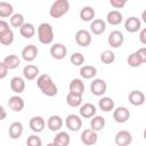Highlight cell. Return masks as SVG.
<instances>
[{
  "label": "cell",
  "mask_w": 146,
  "mask_h": 146,
  "mask_svg": "<svg viewBox=\"0 0 146 146\" xmlns=\"http://www.w3.org/2000/svg\"><path fill=\"white\" fill-rule=\"evenodd\" d=\"M36 86L41 90V92L48 97H54L58 94V88L56 83L52 81L51 76L49 74H41L38 75L36 79Z\"/></svg>",
  "instance_id": "1"
},
{
  "label": "cell",
  "mask_w": 146,
  "mask_h": 146,
  "mask_svg": "<svg viewBox=\"0 0 146 146\" xmlns=\"http://www.w3.org/2000/svg\"><path fill=\"white\" fill-rule=\"evenodd\" d=\"M38 39L42 44H50L54 41V29L49 23H41L38 26Z\"/></svg>",
  "instance_id": "2"
},
{
  "label": "cell",
  "mask_w": 146,
  "mask_h": 146,
  "mask_svg": "<svg viewBox=\"0 0 146 146\" xmlns=\"http://www.w3.org/2000/svg\"><path fill=\"white\" fill-rule=\"evenodd\" d=\"M70 10L68 0H55L49 9V15L52 18H60Z\"/></svg>",
  "instance_id": "3"
},
{
  "label": "cell",
  "mask_w": 146,
  "mask_h": 146,
  "mask_svg": "<svg viewBox=\"0 0 146 146\" xmlns=\"http://www.w3.org/2000/svg\"><path fill=\"white\" fill-rule=\"evenodd\" d=\"M65 125L71 131H79L82 128V119L78 114H68L65 119Z\"/></svg>",
  "instance_id": "4"
},
{
  "label": "cell",
  "mask_w": 146,
  "mask_h": 146,
  "mask_svg": "<svg viewBox=\"0 0 146 146\" xmlns=\"http://www.w3.org/2000/svg\"><path fill=\"white\" fill-rule=\"evenodd\" d=\"M113 119L117 123H125L130 119V111L124 106L114 107L113 110Z\"/></svg>",
  "instance_id": "5"
},
{
  "label": "cell",
  "mask_w": 146,
  "mask_h": 146,
  "mask_svg": "<svg viewBox=\"0 0 146 146\" xmlns=\"http://www.w3.org/2000/svg\"><path fill=\"white\" fill-rule=\"evenodd\" d=\"M80 139L81 141L84 144V145H95L97 141H98V135H97V131L92 130L91 128L89 129H84L80 136Z\"/></svg>",
  "instance_id": "6"
},
{
  "label": "cell",
  "mask_w": 146,
  "mask_h": 146,
  "mask_svg": "<svg viewBox=\"0 0 146 146\" xmlns=\"http://www.w3.org/2000/svg\"><path fill=\"white\" fill-rule=\"evenodd\" d=\"M114 141L117 146H128L132 143V135L128 130H120L116 132Z\"/></svg>",
  "instance_id": "7"
},
{
  "label": "cell",
  "mask_w": 146,
  "mask_h": 146,
  "mask_svg": "<svg viewBox=\"0 0 146 146\" xmlns=\"http://www.w3.org/2000/svg\"><path fill=\"white\" fill-rule=\"evenodd\" d=\"M75 42L80 47H88L91 43V33L88 30H79L75 33Z\"/></svg>",
  "instance_id": "8"
},
{
  "label": "cell",
  "mask_w": 146,
  "mask_h": 146,
  "mask_svg": "<svg viewBox=\"0 0 146 146\" xmlns=\"http://www.w3.org/2000/svg\"><path fill=\"white\" fill-rule=\"evenodd\" d=\"M107 41H108V44L112 48H120L123 44V42H124L123 33L121 31L114 30V31H112L110 33V35L107 38Z\"/></svg>",
  "instance_id": "9"
},
{
  "label": "cell",
  "mask_w": 146,
  "mask_h": 146,
  "mask_svg": "<svg viewBox=\"0 0 146 146\" xmlns=\"http://www.w3.org/2000/svg\"><path fill=\"white\" fill-rule=\"evenodd\" d=\"M107 90V84L103 79H95L90 84V91L95 96H103Z\"/></svg>",
  "instance_id": "10"
},
{
  "label": "cell",
  "mask_w": 146,
  "mask_h": 146,
  "mask_svg": "<svg viewBox=\"0 0 146 146\" xmlns=\"http://www.w3.org/2000/svg\"><path fill=\"white\" fill-rule=\"evenodd\" d=\"M38 52H39V49H38L36 46H34V44H27L22 50V58L25 62H27V63L33 62L36 58Z\"/></svg>",
  "instance_id": "11"
},
{
  "label": "cell",
  "mask_w": 146,
  "mask_h": 146,
  "mask_svg": "<svg viewBox=\"0 0 146 146\" xmlns=\"http://www.w3.org/2000/svg\"><path fill=\"white\" fill-rule=\"evenodd\" d=\"M50 55L55 59H64L67 55V48L63 43H54L50 47Z\"/></svg>",
  "instance_id": "12"
},
{
  "label": "cell",
  "mask_w": 146,
  "mask_h": 146,
  "mask_svg": "<svg viewBox=\"0 0 146 146\" xmlns=\"http://www.w3.org/2000/svg\"><path fill=\"white\" fill-rule=\"evenodd\" d=\"M124 29L129 33H136V32L140 31V29H141V21L138 17L131 16V17H129V18L125 19V22H124Z\"/></svg>",
  "instance_id": "13"
},
{
  "label": "cell",
  "mask_w": 146,
  "mask_h": 146,
  "mask_svg": "<svg viewBox=\"0 0 146 146\" xmlns=\"http://www.w3.org/2000/svg\"><path fill=\"white\" fill-rule=\"evenodd\" d=\"M80 110H79V114L81 117H84V119H91L94 115H96L97 113V108L94 104L91 103H86V104H81L80 106Z\"/></svg>",
  "instance_id": "14"
},
{
  "label": "cell",
  "mask_w": 146,
  "mask_h": 146,
  "mask_svg": "<svg viewBox=\"0 0 146 146\" xmlns=\"http://www.w3.org/2000/svg\"><path fill=\"white\" fill-rule=\"evenodd\" d=\"M128 100L133 106H141L145 103V95L140 90H132L128 95Z\"/></svg>",
  "instance_id": "15"
},
{
  "label": "cell",
  "mask_w": 146,
  "mask_h": 146,
  "mask_svg": "<svg viewBox=\"0 0 146 146\" xmlns=\"http://www.w3.org/2000/svg\"><path fill=\"white\" fill-rule=\"evenodd\" d=\"M29 125H30V129L35 132V133H39L41 131H43L44 127H46V121L42 116H33L30 122H29Z\"/></svg>",
  "instance_id": "16"
},
{
  "label": "cell",
  "mask_w": 146,
  "mask_h": 146,
  "mask_svg": "<svg viewBox=\"0 0 146 146\" xmlns=\"http://www.w3.org/2000/svg\"><path fill=\"white\" fill-rule=\"evenodd\" d=\"M106 30V22L104 19H100V18H96V19H92L91 21V24H90V31L92 34L95 35H100L105 32Z\"/></svg>",
  "instance_id": "17"
},
{
  "label": "cell",
  "mask_w": 146,
  "mask_h": 146,
  "mask_svg": "<svg viewBox=\"0 0 146 146\" xmlns=\"http://www.w3.org/2000/svg\"><path fill=\"white\" fill-rule=\"evenodd\" d=\"M64 124V121L63 119L59 116V115H51L49 116V119L47 120V127L50 131H59L62 129Z\"/></svg>",
  "instance_id": "18"
},
{
  "label": "cell",
  "mask_w": 146,
  "mask_h": 146,
  "mask_svg": "<svg viewBox=\"0 0 146 146\" xmlns=\"http://www.w3.org/2000/svg\"><path fill=\"white\" fill-rule=\"evenodd\" d=\"M68 92H72V94H75V95H83L84 92V83L81 79L79 78H75L73 79L70 84H68Z\"/></svg>",
  "instance_id": "19"
},
{
  "label": "cell",
  "mask_w": 146,
  "mask_h": 146,
  "mask_svg": "<svg viewBox=\"0 0 146 146\" xmlns=\"http://www.w3.org/2000/svg\"><path fill=\"white\" fill-rule=\"evenodd\" d=\"M39 75V67L33 65V64H27L26 66H24L23 68V76L25 80L32 81L34 79H36V76Z\"/></svg>",
  "instance_id": "20"
},
{
  "label": "cell",
  "mask_w": 146,
  "mask_h": 146,
  "mask_svg": "<svg viewBox=\"0 0 146 146\" xmlns=\"http://www.w3.org/2000/svg\"><path fill=\"white\" fill-rule=\"evenodd\" d=\"M10 89L15 94H22L25 90V80L21 76H14L10 80Z\"/></svg>",
  "instance_id": "21"
},
{
  "label": "cell",
  "mask_w": 146,
  "mask_h": 146,
  "mask_svg": "<svg viewBox=\"0 0 146 146\" xmlns=\"http://www.w3.org/2000/svg\"><path fill=\"white\" fill-rule=\"evenodd\" d=\"M8 106L11 111L14 112H21L24 106H25V103H24V99L19 96H11L8 100Z\"/></svg>",
  "instance_id": "22"
},
{
  "label": "cell",
  "mask_w": 146,
  "mask_h": 146,
  "mask_svg": "<svg viewBox=\"0 0 146 146\" xmlns=\"http://www.w3.org/2000/svg\"><path fill=\"white\" fill-rule=\"evenodd\" d=\"M9 137L11 139H18L23 135V124L19 121H15L9 125Z\"/></svg>",
  "instance_id": "23"
},
{
  "label": "cell",
  "mask_w": 146,
  "mask_h": 146,
  "mask_svg": "<svg viewBox=\"0 0 146 146\" xmlns=\"http://www.w3.org/2000/svg\"><path fill=\"white\" fill-rule=\"evenodd\" d=\"M70 141H71V138L66 131H57L52 144L56 146H68Z\"/></svg>",
  "instance_id": "24"
},
{
  "label": "cell",
  "mask_w": 146,
  "mask_h": 146,
  "mask_svg": "<svg viewBox=\"0 0 146 146\" xmlns=\"http://www.w3.org/2000/svg\"><path fill=\"white\" fill-rule=\"evenodd\" d=\"M123 21V15L119 10H111L106 15V22L110 25H119Z\"/></svg>",
  "instance_id": "25"
},
{
  "label": "cell",
  "mask_w": 146,
  "mask_h": 146,
  "mask_svg": "<svg viewBox=\"0 0 146 146\" xmlns=\"http://www.w3.org/2000/svg\"><path fill=\"white\" fill-rule=\"evenodd\" d=\"M35 26L32 23H24L21 27H19V33L23 38L25 39H31L34 36L35 34Z\"/></svg>",
  "instance_id": "26"
},
{
  "label": "cell",
  "mask_w": 146,
  "mask_h": 146,
  "mask_svg": "<svg viewBox=\"0 0 146 146\" xmlns=\"http://www.w3.org/2000/svg\"><path fill=\"white\" fill-rule=\"evenodd\" d=\"M97 74V68L95 66H91V65H82L81 68H80V75L83 78V79H94Z\"/></svg>",
  "instance_id": "27"
},
{
  "label": "cell",
  "mask_w": 146,
  "mask_h": 146,
  "mask_svg": "<svg viewBox=\"0 0 146 146\" xmlns=\"http://www.w3.org/2000/svg\"><path fill=\"white\" fill-rule=\"evenodd\" d=\"M105 123H106V121H105L104 116H102V115H94L91 117V121H90V128L98 132V131L104 129Z\"/></svg>",
  "instance_id": "28"
},
{
  "label": "cell",
  "mask_w": 146,
  "mask_h": 146,
  "mask_svg": "<svg viewBox=\"0 0 146 146\" xmlns=\"http://www.w3.org/2000/svg\"><path fill=\"white\" fill-rule=\"evenodd\" d=\"M98 106L103 112H111L115 107V103L111 97H103L98 102Z\"/></svg>",
  "instance_id": "29"
},
{
  "label": "cell",
  "mask_w": 146,
  "mask_h": 146,
  "mask_svg": "<svg viewBox=\"0 0 146 146\" xmlns=\"http://www.w3.org/2000/svg\"><path fill=\"white\" fill-rule=\"evenodd\" d=\"M80 18L83 22H91L95 18V9L91 6H84L80 10Z\"/></svg>",
  "instance_id": "30"
},
{
  "label": "cell",
  "mask_w": 146,
  "mask_h": 146,
  "mask_svg": "<svg viewBox=\"0 0 146 146\" xmlns=\"http://www.w3.org/2000/svg\"><path fill=\"white\" fill-rule=\"evenodd\" d=\"M2 62L8 67V70H14V68L18 67L19 64H21V59H19V57L17 55H8V56H6L3 58Z\"/></svg>",
  "instance_id": "31"
},
{
  "label": "cell",
  "mask_w": 146,
  "mask_h": 146,
  "mask_svg": "<svg viewBox=\"0 0 146 146\" xmlns=\"http://www.w3.org/2000/svg\"><path fill=\"white\" fill-rule=\"evenodd\" d=\"M13 14H14L13 5L6 1H0V18L10 17Z\"/></svg>",
  "instance_id": "32"
},
{
  "label": "cell",
  "mask_w": 146,
  "mask_h": 146,
  "mask_svg": "<svg viewBox=\"0 0 146 146\" xmlns=\"http://www.w3.org/2000/svg\"><path fill=\"white\" fill-rule=\"evenodd\" d=\"M66 104L71 107H79L82 104V96L68 92L66 95Z\"/></svg>",
  "instance_id": "33"
},
{
  "label": "cell",
  "mask_w": 146,
  "mask_h": 146,
  "mask_svg": "<svg viewBox=\"0 0 146 146\" xmlns=\"http://www.w3.org/2000/svg\"><path fill=\"white\" fill-rule=\"evenodd\" d=\"M14 39H15V34L13 32L11 29H8L7 31L2 32L0 34V43L2 46H9L14 42Z\"/></svg>",
  "instance_id": "34"
},
{
  "label": "cell",
  "mask_w": 146,
  "mask_h": 146,
  "mask_svg": "<svg viewBox=\"0 0 146 146\" xmlns=\"http://www.w3.org/2000/svg\"><path fill=\"white\" fill-rule=\"evenodd\" d=\"M9 23L13 27H21L24 23H25V18H24V15L23 14H19V13H16V14H13L10 16V19H9Z\"/></svg>",
  "instance_id": "35"
},
{
  "label": "cell",
  "mask_w": 146,
  "mask_h": 146,
  "mask_svg": "<svg viewBox=\"0 0 146 146\" xmlns=\"http://www.w3.org/2000/svg\"><path fill=\"white\" fill-rule=\"evenodd\" d=\"M127 63L129 66L131 67H139L141 64H144V62L141 60V58L138 56V54L135 51L132 54H130L128 56V59H127Z\"/></svg>",
  "instance_id": "36"
},
{
  "label": "cell",
  "mask_w": 146,
  "mask_h": 146,
  "mask_svg": "<svg viewBox=\"0 0 146 146\" xmlns=\"http://www.w3.org/2000/svg\"><path fill=\"white\" fill-rule=\"evenodd\" d=\"M100 60L104 64H112L115 60V54L112 50H104L100 54Z\"/></svg>",
  "instance_id": "37"
},
{
  "label": "cell",
  "mask_w": 146,
  "mask_h": 146,
  "mask_svg": "<svg viewBox=\"0 0 146 146\" xmlns=\"http://www.w3.org/2000/svg\"><path fill=\"white\" fill-rule=\"evenodd\" d=\"M70 60L74 66H81L84 63V56L81 52H73L70 57Z\"/></svg>",
  "instance_id": "38"
},
{
  "label": "cell",
  "mask_w": 146,
  "mask_h": 146,
  "mask_svg": "<svg viewBox=\"0 0 146 146\" xmlns=\"http://www.w3.org/2000/svg\"><path fill=\"white\" fill-rule=\"evenodd\" d=\"M26 145L27 146H41L42 141L38 135H31L26 139Z\"/></svg>",
  "instance_id": "39"
},
{
  "label": "cell",
  "mask_w": 146,
  "mask_h": 146,
  "mask_svg": "<svg viewBox=\"0 0 146 146\" xmlns=\"http://www.w3.org/2000/svg\"><path fill=\"white\" fill-rule=\"evenodd\" d=\"M110 3H111L112 7H114L116 9H121L125 6L127 1L125 0H110Z\"/></svg>",
  "instance_id": "40"
},
{
  "label": "cell",
  "mask_w": 146,
  "mask_h": 146,
  "mask_svg": "<svg viewBox=\"0 0 146 146\" xmlns=\"http://www.w3.org/2000/svg\"><path fill=\"white\" fill-rule=\"evenodd\" d=\"M8 74V67L5 65L3 62H0V80L5 79Z\"/></svg>",
  "instance_id": "41"
},
{
  "label": "cell",
  "mask_w": 146,
  "mask_h": 146,
  "mask_svg": "<svg viewBox=\"0 0 146 146\" xmlns=\"http://www.w3.org/2000/svg\"><path fill=\"white\" fill-rule=\"evenodd\" d=\"M136 52H137V54H138V56L141 58V60L145 63V62H146V47L139 48V49H138Z\"/></svg>",
  "instance_id": "42"
},
{
  "label": "cell",
  "mask_w": 146,
  "mask_h": 146,
  "mask_svg": "<svg viewBox=\"0 0 146 146\" xmlns=\"http://www.w3.org/2000/svg\"><path fill=\"white\" fill-rule=\"evenodd\" d=\"M8 29H10V27H9L8 22H7V21H5V19H0V34H1L2 32L7 31Z\"/></svg>",
  "instance_id": "43"
},
{
  "label": "cell",
  "mask_w": 146,
  "mask_h": 146,
  "mask_svg": "<svg viewBox=\"0 0 146 146\" xmlns=\"http://www.w3.org/2000/svg\"><path fill=\"white\" fill-rule=\"evenodd\" d=\"M139 40L143 44H146V29H141L139 33Z\"/></svg>",
  "instance_id": "44"
},
{
  "label": "cell",
  "mask_w": 146,
  "mask_h": 146,
  "mask_svg": "<svg viewBox=\"0 0 146 146\" xmlns=\"http://www.w3.org/2000/svg\"><path fill=\"white\" fill-rule=\"evenodd\" d=\"M7 117V111L5 110V107L2 105H0V121L5 120Z\"/></svg>",
  "instance_id": "45"
},
{
  "label": "cell",
  "mask_w": 146,
  "mask_h": 146,
  "mask_svg": "<svg viewBox=\"0 0 146 146\" xmlns=\"http://www.w3.org/2000/svg\"><path fill=\"white\" fill-rule=\"evenodd\" d=\"M141 18H143V22L146 23V11H143V14H141Z\"/></svg>",
  "instance_id": "46"
},
{
  "label": "cell",
  "mask_w": 146,
  "mask_h": 146,
  "mask_svg": "<svg viewBox=\"0 0 146 146\" xmlns=\"http://www.w3.org/2000/svg\"><path fill=\"white\" fill-rule=\"evenodd\" d=\"M125 1H128V0H125Z\"/></svg>",
  "instance_id": "47"
}]
</instances>
